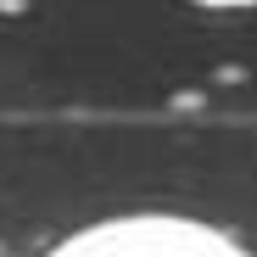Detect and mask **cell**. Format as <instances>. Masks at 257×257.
<instances>
[{
  "label": "cell",
  "mask_w": 257,
  "mask_h": 257,
  "mask_svg": "<svg viewBox=\"0 0 257 257\" xmlns=\"http://www.w3.org/2000/svg\"><path fill=\"white\" fill-rule=\"evenodd\" d=\"M185 6H201V12H251L257 0H185Z\"/></svg>",
  "instance_id": "obj_2"
},
{
  "label": "cell",
  "mask_w": 257,
  "mask_h": 257,
  "mask_svg": "<svg viewBox=\"0 0 257 257\" xmlns=\"http://www.w3.org/2000/svg\"><path fill=\"white\" fill-rule=\"evenodd\" d=\"M45 257H257V251L185 212H123V218H101L67 235Z\"/></svg>",
  "instance_id": "obj_1"
}]
</instances>
